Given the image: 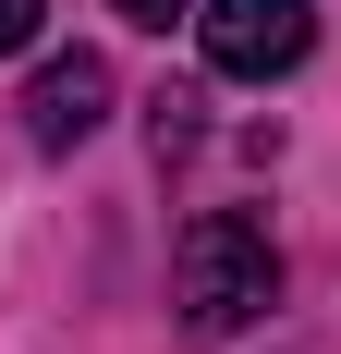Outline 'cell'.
I'll use <instances>...</instances> for the list:
<instances>
[{
  "instance_id": "1",
  "label": "cell",
  "mask_w": 341,
  "mask_h": 354,
  "mask_svg": "<svg viewBox=\"0 0 341 354\" xmlns=\"http://www.w3.org/2000/svg\"><path fill=\"white\" fill-rule=\"evenodd\" d=\"M170 306H183V330H195V342H232V330H256V318L280 306V245H269L244 208L183 220V257H170Z\"/></svg>"
},
{
  "instance_id": "2",
  "label": "cell",
  "mask_w": 341,
  "mask_h": 354,
  "mask_svg": "<svg viewBox=\"0 0 341 354\" xmlns=\"http://www.w3.org/2000/svg\"><path fill=\"white\" fill-rule=\"evenodd\" d=\"M195 49L207 73H244V86H269L317 49V0H207L195 12Z\"/></svg>"
},
{
  "instance_id": "3",
  "label": "cell",
  "mask_w": 341,
  "mask_h": 354,
  "mask_svg": "<svg viewBox=\"0 0 341 354\" xmlns=\"http://www.w3.org/2000/svg\"><path fill=\"white\" fill-rule=\"evenodd\" d=\"M98 122H110V62L98 49H61V62L25 86V135L37 147H86Z\"/></svg>"
},
{
  "instance_id": "4",
  "label": "cell",
  "mask_w": 341,
  "mask_h": 354,
  "mask_svg": "<svg viewBox=\"0 0 341 354\" xmlns=\"http://www.w3.org/2000/svg\"><path fill=\"white\" fill-rule=\"evenodd\" d=\"M146 135H159V159H170V147H195V98H183V86H159V122H146Z\"/></svg>"
},
{
  "instance_id": "5",
  "label": "cell",
  "mask_w": 341,
  "mask_h": 354,
  "mask_svg": "<svg viewBox=\"0 0 341 354\" xmlns=\"http://www.w3.org/2000/svg\"><path fill=\"white\" fill-rule=\"evenodd\" d=\"M37 12H49V0H0V49H25V37H37Z\"/></svg>"
},
{
  "instance_id": "6",
  "label": "cell",
  "mask_w": 341,
  "mask_h": 354,
  "mask_svg": "<svg viewBox=\"0 0 341 354\" xmlns=\"http://www.w3.org/2000/svg\"><path fill=\"white\" fill-rule=\"evenodd\" d=\"M122 25H170V12H195V0H110Z\"/></svg>"
}]
</instances>
